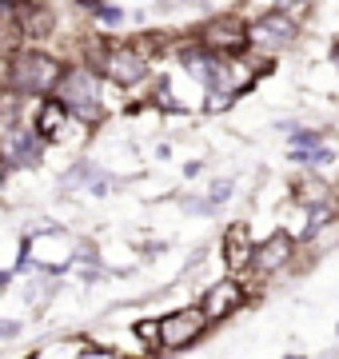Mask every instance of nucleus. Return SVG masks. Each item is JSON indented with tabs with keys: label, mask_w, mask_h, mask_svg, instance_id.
<instances>
[{
	"label": "nucleus",
	"mask_w": 339,
	"mask_h": 359,
	"mask_svg": "<svg viewBox=\"0 0 339 359\" xmlns=\"http://www.w3.org/2000/svg\"><path fill=\"white\" fill-rule=\"evenodd\" d=\"M84 65L112 88H136L152 72V52L140 40H92Z\"/></svg>",
	"instance_id": "f257e3e1"
},
{
	"label": "nucleus",
	"mask_w": 339,
	"mask_h": 359,
	"mask_svg": "<svg viewBox=\"0 0 339 359\" xmlns=\"http://www.w3.org/2000/svg\"><path fill=\"white\" fill-rule=\"evenodd\" d=\"M64 72V60L48 48H36V44H25L20 52L8 56V68H4V84L13 92H20L25 100H44L53 96L56 80Z\"/></svg>",
	"instance_id": "f03ea898"
},
{
	"label": "nucleus",
	"mask_w": 339,
	"mask_h": 359,
	"mask_svg": "<svg viewBox=\"0 0 339 359\" xmlns=\"http://www.w3.org/2000/svg\"><path fill=\"white\" fill-rule=\"evenodd\" d=\"M53 100L76 124L92 128V124L104 120V80L96 76L88 65H64V72H60V80L53 88Z\"/></svg>",
	"instance_id": "7ed1b4c3"
},
{
	"label": "nucleus",
	"mask_w": 339,
	"mask_h": 359,
	"mask_svg": "<svg viewBox=\"0 0 339 359\" xmlns=\"http://www.w3.org/2000/svg\"><path fill=\"white\" fill-rule=\"evenodd\" d=\"M296 40H300V20L287 8H272V13L256 16L248 25V48L263 52V56H275V52L291 48Z\"/></svg>",
	"instance_id": "20e7f679"
},
{
	"label": "nucleus",
	"mask_w": 339,
	"mask_h": 359,
	"mask_svg": "<svg viewBox=\"0 0 339 359\" xmlns=\"http://www.w3.org/2000/svg\"><path fill=\"white\" fill-rule=\"evenodd\" d=\"M196 44H204L216 56H244L248 52V25L235 16H216L196 32Z\"/></svg>",
	"instance_id": "39448f33"
},
{
	"label": "nucleus",
	"mask_w": 339,
	"mask_h": 359,
	"mask_svg": "<svg viewBox=\"0 0 339 359\" xmlns=\"http://www.w3.org/2000/svg\"><path fill=\"white\" fill-rule=\"evenodd\" d=\"M204 327H208V316H204L200 308H180V311H172V316L160 320L156 347H164V351H180V347L196 344L200 335H204Z\"/></svg>",
	"instance_id": "423d86ee"
},
{
	"label": "nucleus",
	"mask_w": 339,
	"mask_h": 359,
	"mask_svg": "<svg viewBox=\"0 0 339 359\" xmlns=\"http://www.w3.org/2000/svg\"><path fill=\"white\" fill-rule=\"evenodd\" d=\"M72 128H84V124H76L72 116L60 108V104L53 100V96H44V100L36 104V116H32V132H36L44 144H64L68 136H72Z\"/></svg>",
	"instance_id": "0eeeda50"
},
{
	"label": "nucleus",
	"mask_w": 339,
	"mask_h": 359,
	"mask_svg": "<svg viewBox=\"0 0 339 359\" xmlns=\"http://www.w3.org/2000/svg\"><path fill=\"white\" fill-rule=\"evenodd\" d=\"M291 252H296V240H291L287 231H275V236H268L260 248H251L248 268L256 271V276H272V271H279L287 259H291Z\"/></svg>",
	"instance_id": "6e6552de"
},
{
	"label": "nucleus",
	"mask_w": 339,
	"mask_h": 359,
	"mask_svg": "<svg viewBox=\"0 0 339 359\" xmlns=\"http://www.w3.org/2000/svg\"><path fill=\"white\" fill-rule=\"evenodd\" d=\"M240 308H244V287H240L235 280H220V283H212L208 292H204V304H200V311L208 316V323L228 320V316H235Z\"/></svg>",
	"instance_id": "1a4fd4ad"
},
{
	"label": "nucleus",
	"mask_w": 339,
	"mask_h": 359,
	"mask_svg": "<svg viewBox=\"0 0 339 359\" xmlns=\"http://www.w3.org/2000/svg\"><path fill=\"white\" fill-rule=\"evenodd\" d=\"M251 236H248V228L244 224H235V228H228L223 231V256H228V268L232 271H244L251 264Z\"/></svg>",
	"instance_id": "9d476101"
},
{
	"label": "nucleus",
	"mask_w": 339,
	"mask_h": 359,
	"mask_svg": "<svg viewBox=\"0 0 339 359\" xmlns=\"http://www.w3.org/2000/svg\"><path fill=\"white\" fill-rule=\"evenodd\" d=\"M324 184H315V180H303L300 188H296V204H303V208H319L324 204Z\"/></svg>",
	"instance_id": "9b49d317"
},
{
	"label": "nucleus",
	"mask_w": 339,
	"mask_h": 359,
	"mask_svg": "<svg viewBox=\"0 0 339 359\" xmlns=\"http://www.w3.org/2000/svg\"><path fill=\"white\" fill-rule=\"evenodd\" d=\"M324 144V128H291V148H319Z\"/></svg>",
	"instance_id": "f8f14e48"
},
{
	"label": "nucleus",
	"mask_w": 339,
	"mask_h": 359,
	"mask_svg": "<svg viewBox=\"0 0 339 359\" xmlns=\"http://www.w3.org/2000/svg\"><path fill=\"white\" fill-rule=\"evenodd\" d=\"M132 332H136V339H140L144 347H156V339H160V320H144V323H136Z\"/></svg>",
	"instance_id": "ddd939ff"
},
{
	"label": "nucleus",
	"mask_w": 339,
	"mask_h": 359,
	"mask_svg": "<svg viewBox=\"0 0 339 359\" xmlns=\"http://www.w3.org/2000/svg\"><path fill=\"white\" fill-rule=\"evenodd\" d=\"M120 20H124V8H116V4H104V8L96 13V25H104V28H116Z\"/></svg>",
	"instance_id": "4468645a"
},
{
	"label": "nucleus",
	"mask_w": 339,
	"mask_h": 359,
	"mask_svg": "<svg viewBox=\"0 0 339 359\" xmlns=\"http://www.w3.org/2000/svg\"><path fill=\"white\" fill-rule=\"evenodd\" d=\"M235 96H228V92H208V100H204V108L208 112H223V108H232Z\"/></svg>",
	"instance_id": "2eb2a0df"
},
{
	"label": "nucleus",
	"mask_w": 339,
	"mask_h": 359,
	"mask_svg": "<svg viewBox=\"0 0 339 359\" xmlns=\"http://www.w3.org/2000/svg\"><path fill=\"white\" fill-rule=\"evenodd\" d=\"M104 4H112V0H76V8H80V13H92V16L100 13Z\"/></svg>",
	"instance_id": "dca6fc26"
},
{
	"label": "nucleus",
	"mask_w": 339,
	"mask_h": 359,
	"mask_svg": "<svg viewBox=\"0 0 339 359\" xmlns=\"http://www.w3.org/2000/svg\"><path fill=\"white\" fill-rule=\"evenodd\" d=\"M315 0H279V4H275V8H312Z\"/></svg>",
	"instance_id": "f3484780"
},
{
	"label": "nucleus",
	"mask_w": 339,
	"mask_h": 359,
	"mask_svg": "<svg viewBox=\"0 0 339 359\" xmlns=\"http://www.w3.org/2000/svg\"><path fill=\"white\" fill-rule=\"evenodd\" d=\"M331 65L339 68V44H335V48H331Z\"/></svg>",
	"instance_id": "a211bd4d"
},
{
	"label": "nucleus",
	"mask_w": 339,
	"mask_h": 359,
	"mask_svg": "<svg viewBox=\"0 0 339 359\" xmlns=\"http://www.w3.org/2000/svg\"><path fill=\"white\" fill-rule=\"evenodd\" d=\"M331 212H335V216H339V192H335V208H331Z\"/></svg>",
	"instance_id": "6ab92c4d"
},
{
	"label": "nucleus",
	"mask_w": 339,
	"mask_h": 359,
	"mask_svg": "<svg viewBox=\"0 0 339 359\" xmlns=\"http://www.w3.org/2000/svg\"><path fill=\"white\" fill-rule=\"evenodd\" d=\"M291 359H303V355H291Z\"/></svg>",
	"instance_id": "aec40b11"
}]
</instances>
